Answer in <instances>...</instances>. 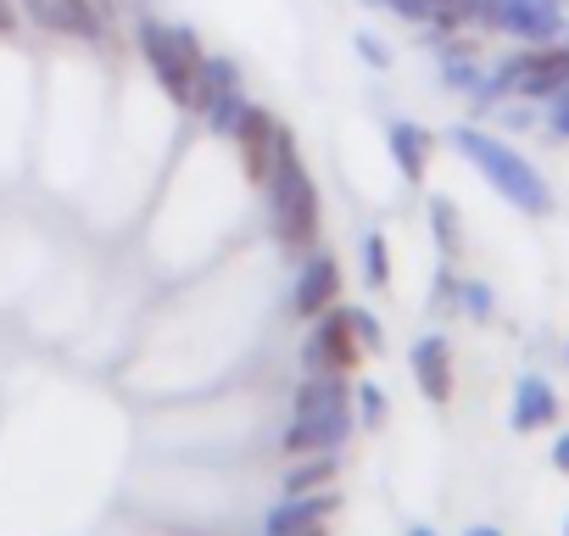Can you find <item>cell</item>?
Here are the masks:
<instances>
[{
  "instance_id": "1",
  "label": "cell",
  "mask_w": 569,
  "mask_h": 536,
  "mask_svg": "<svg viewBox=\"0 0 569 536\" xmlns=\"http://www.w3.org/2000/svg\"><path fill=\"white\" fill-rule=\"evenodd\" d=\"M268 196V224H273V240L302 257L319 246V229H325V201H319V185L308 173V157L297 146V135H284L279 140V157H273V173L262 185Z\"/></svg>"
},
{
  "instance_id": "2",
  "label": "cell",
  "mask_w": 569,
  "mask_h": 536,
  "mask_svg": "<svg viewBox=\"0 0 569 536\" xmlns=\"http://www.w3.org/2000/svg\"><path fill=\"white\" fill-rule=\"evenodd\" d=\"M452 146H458V157L469 162V168H480V179L508 201V207H519L525 218H552V185L536 173V162L525 157V151H513L502 135H491V129H480V123H458L452 135H447Z\"/></svg>"
},
{
  "instance_id": "3",
  "label": "cell",
  "mask_w": 569,
  "mask_h": 536,
  "mask_svg": "<svg viewBox=\"0 0 569 536\" xmlns=\"http://www.w3.org/2000/svg\"><path fill=\"white\" fill-rule=\"evenodd\" d=\"M358 430L352 414V375H308L297 386V419L284 430V453L302 458V453H341L347 436Z\"/></svg>"
},
{
  "instance_id": "4",
  "label": "cell",
  "mask_w": 569,
  "mask_h": 536,
  "mask_svg": "<svg viewBox=\"0 0 569 536\" xmlns=\"http://www.w3.org/2000/svg\"><path fill=\"white\" fill-rule=\"evenodd\" d=\"M134 51L146 62V73L157 79V90L190 112V96H196V73L207 62V46L196 29L184 23H168V18H134Z\"/></svg>"
},
{
  "instance_id": "5",
  "label": "cell",
  "mask_w": 569,
  "mask_h": 536,
  "mask_svg": "<svg viewBox=\"0 0 569 536\" xmlns=\"http://www.w3.org/2000/svg\"><path fill=\"white\" fill-rule=\"evenodd\" d=\"M240 107H246V79H240L234 57H218V51H207V62H201V73H196L190 112H196V118H201V123H207L218 140H229V129H234Z\"/></svg>"
},
{
  "instance_id": "6",
  "label": "cell",
  "mask_w": 569,
  "mask_h": 536,
  "mask_svg": "<svg viewBox=\"0 0 569 536\" xmlns=\"http://www.w3.org/2000/svg\"><path fill=\"white\" fill-rule=\"evenodd\" d=\"M486 29L508 34L513 46H552L563 40L569 18H563V0H497Z\"/></svg>"
},
{
  "instance_id": "7",
  "label": "cell",
  "mask_w": 569,
  "mask_h": 536,
  "mask_svg": "<svg viewBox=\"0 0 569 536\" xmlns=\"http://www.w3.org/2000/svg\"><path fill=\"white\" fill-rule=\"evenodd\" d=\"M291 135L268 107H257V101H246L240 107V118H234V129H229V140H234V151H240V168H246V179L262 190L268 185V173H273V157H279V140Z\"/></svg>"
},
{
  "instance_id": "8",
  "label": "cell",
  "mask_w": 569,
  "mask_h": 536,
  "mask_svg": "<svg viewBox=\"0 0 569 536\" xmlns=\"http://www.w3.org/2000/svg\"><path fill=\"white\" fill-rule=\"evenodd\" d=\"M363 358H369V353L358 347L347 308H330V314H319V319H313V336H308V347H302L308 375H358V364H363Z\"/></svg>"
},
{
  "instance_id": "9",
  "label": "cell",
  "mask_w": 569,
  "mask_h": 536,
  "mask_svg": "<svg viewBox=\"0 0 569 536\" xmlns=\"http://www.w3.org/2000/svg\"><path fill=\"white\" fill-rule=\"evenodd\" d=\"M341 514V492H284L262 514V536H330V519Z\"/></svg>"
},
{
  "instance_id": "10",
  "label": "cell",
  "mask_w": 569,
  "mask_h": 536,
  "mask_svg": "<svg viewBox=\"0 0 569 536\" xmlns=\"http://www.w3.org/2000/svg\"><path fill=\"white\" fill-rule=\"evenodd\" d=\"M330 308H341V257L336 251H302V268H297V286H291V314L297 319H319V314H330Z\"/></svg>"
},
{
  "instance_id": "11",
  "label": "cell",
  "mask_w": 569,
  "mask_h": 536,
  "mask_svg": "<svg viewBox=\"0 0 569 536\" xmlns=\"http://www.w3.org/2000/svg\"><path fill=\"white\" fill-rule=\"evenodd\" d=\"M18 12L57 40H107V18L96 12V0H18Z\"/></svg>"
},
{
  "instance_id": "12",
  "label": "cell",
  "mask_w": 569,
  "mask_h": 536,
  "mask_svg": "<svg viewBox=\"0 0 569 536\" xmlns=\"http://www.w3.org/2000/svg\"><path fill=\"white\" fill-rule=\"evenodd\" d=\"M408 375H413V386H419L425 403L447 408L452 391H458V358H452V341H447L441 330L419 336V341L408 347Z\"/></svg>"
},
{
  "instance_id": "13",
  "label": "cell",
  "mask_w": 569,
  "mask_h": 536,
  "mask_svg": "<svg viewBox=\"0 0 569 536\" xmlns=\"http://www.w3.org/2000/svg\"><path fill=\"white\" fill-rule=\"evenodd\" d=\"M558 419H563L558 386L547 375H519L513 380V397H508V425L519 436H541V430H558Z\"/></svg>"
},
{
  "instance_id": "14",
  "label": "cell",
  "mask_w": 569,
  "mask_h": 536,
  "mask_svg": "<svg viewBox=\"0 0 569 536\" xmlns=\"http://www.w3.org/2000/svg\"><path fill=\"white\" fill-rule=\"evenodd\" d=\"M386 151H391L402 185L419 190L425 173H430V157H436V135H430L425 123H413V118H391V123H386Z\"/></svg>"
},
{
  "instance_id": "15",
  "label": "cell",
  "mask_w": 569,
  "mask_h": 536,
  "mask_svg": "<svg viewBox=\"0 0 569 536\" xmlns=\"http://www.w3.org/2000/svg\"><path fill=\"white\" fill-rule=\"evenodd\" d=\"M441 79H447V90H458V96H480L486 90V68H480V57L463 46V40H441Z\"/></svg>"
},
{
  "instance_id": "16",
  "label": "cell",
  "mask_w": 569,
  "mask_h": 536,
  "mask_svg": "<svg viewBox=\"0 0 569 536\" xmlns=\"http://www.w3.org/2000/svg\"><path fill=\"white\" fill-rule=\"evenodd\" d=\"M336 475H341V453H302V458H291L279 492H325V486H336Z\"/></svg>"
},
{
  "instance_id": "17",
  "label": "cell",
  "mask_w": 569,
  "mask_h": 536,
  "mask_svg": "<svg viewBox=\"0 0 569 536\" xmlns=\"http://www.w3.org/2000/svg\"><path fill=\"white\" fill-rule=\"evenodd\" d=\"M425 218H430L436 251H441L447 262H458V257H463V212H458V201H452V196H430Z\"/></svg>"
},
{
  "instance_id": "18",
  "label": "cell",
  "mask_w": 569,
  "mask_h": 536,
  "mask_svg": "<svg viewBox=\"0 0 569 536\" xmlns=\"http://www.w3.org/2000/svg\"><path fill=\"white\" fill-rule=\"evenodd\" d=\"M452 314H463V319H475V325H491V319H497V291H491L486 280L458 275V286H452Z\"/></svg>"
},
{
  "instance_id": "19",
  "label": "cell",
  "mask_w": 569,
  "mask_h": 536,
  "mask_svg": "<svg viewBox=\"0 0 569 536\" xmlns=\"http://www.w3.org/2000/svg\"><path fill=\"white\" fill-rule=\"evenodd\" d=\"M363 286L369 291H386L391 286V240L380 229L363 235Z\"/></svg>"
},
{
  "instance_id": "20",
  "label": "cell",
  "mask_w": 569,
  "mask_h": 536,
  "mask_svg": "<svg viewBox=\"0 0 569 536\" xmlns=\"http://www.w3.org/2000/svg\"><path fill=\"white\" fill-rule=\"evenodd\" d=\"M352 414H358V425L363 430H386V419H391V403H386V391L380 386H352Z\"/></svg>"
},
{
  "instance_id": "21",
  "label": "cell",
  "mask_w": 569,
  "mask_h": 536,
  "mask_svg": "<svg viewBox=\"0 0 569 536\" xmlns=\"http://www.w3.org/2000/svg\"><path fill=\"white\" fill-rule=\"evenodd\" d=\"M347 319H352V336H358V347L375 358V353L386 347V330H380V319H375L369 308H347Z\"/></svg>"
},
{
  "instance_id": "22",
  "label": "cell",
  "mask_w": 569,
  "mask_h": 536,
  "mask_svg": "<svg viewBox=\"0 0 569 536\" xmlns=\"http://www.w3.org/2000/svg\"><path fill=\"white\" fill-rule=\"evenodd\" d=\"M352 46H358V57H363L369 68H380V73L391 68V51H386V40H380V34H369V29H363V34H358Z\"/></svg>"
},
{
  "instance_id": "23",
  "label": "cell",
  "mask_w": 569,
  "mask_h": 536,
  "mask_svg": "<svg viewBox=\"0 0 569 536\" xmlns=\"http://www.w3.org/2000/svg\"><path fill=\"white\" fill-rule=\"evenodd\" d=\"M547 129H552L558 140H569V85H563V90L547 101Z\"/></svg>"
},
{
  "instance_id": "24",
  "label": "cell",
  "mask_w": 569,
  "mask_h": 536,
  "mask_svg": "<svg viewBox=\"0 0 569 536\" xmlns=\"http://www.w3.org/2000/svg\"><path fill=\"white\" fill-rule=\"evenodd\" d=\"M547 458H552V469H558V475H569V430H558V436H552V453H547Z\"/></svg>"
},
{
  "instance_id": "25",
  "label": "cell",
  "mask_w": 569,
  "mask_h": 536,
  "mask_svg": "<svg viewBox=\"0 0 569 536\" xmlns=\"http://www.w3.org/2000/svg\"><path fill=\"white\" fill-rule=\"evenodd\" d=\"M463 536H502V530H497V525H469Z\"/></svg>"
},
{
  "instance_id": "26",
  "label": "cell",
  "mask_w": 569,
  "mask_h": 536,
  "mask_svg": "<svg viewBox=\"0 0 569 536\" xmlns=\"http://www.w3.org/2000/svg\"><path fill=\"white\" fill-rule=\"evenodd\" d=\"M408 536H436V530H430V525H413V530H408Z\"/></svg>"
},
{
  "instance_id": "27",
  "label": "cell",
  "mask_w": 569,
  "mask_h": 536,
  "mask_svg": "<svg viewBox=\"0 0 569 536\" xmlns=\"http://www.w3.org/2000/svg\"><path fill=\"white\" fill-rule=\"evenodd\" d=\"M436 7H452V0H436Z\"/></svg>"
},
{
  "instance_id": "28",
  "label": "cell",
  "mask_w": 569,
  "mask_h": 536,
  "mask_svg": "<svg viewBox=\"0 0 569 536\" xmlns=\"http://www.w3.org/2000/svg\"><path fill=\"white\" fill-rule=\"evenodd\" d=\"M563 536H569V519H563Z\"/></svg>"
},
{
  "instance_id": "29",
  "label": "cell",
  "mask_w": 569,
  "mask_h": 536,
  "mask_svg": "<svg viewBox=\"0 0 569 536\" xmlns=\"http://www.w3.org/2000/svg\"><path fill=\"white\" fill-rule=\"evenodd\" d=\"M563 46H569V29H563Z\"/></svg>"
},
{
  "instance_id": "30",
  "label": "cell",
  "mask_w": 569,
  "mask_h": 536,
  "mask_svg": "<svg viewBox=\"0 0 569 536\" xmlns=\"http://www.w3.org/2000/svg\"><path fill=\"white\" fill-rule=\"evenodd\" d=\"M563 358H569V347H563Z\"/></svg>"
}]
</instances>
